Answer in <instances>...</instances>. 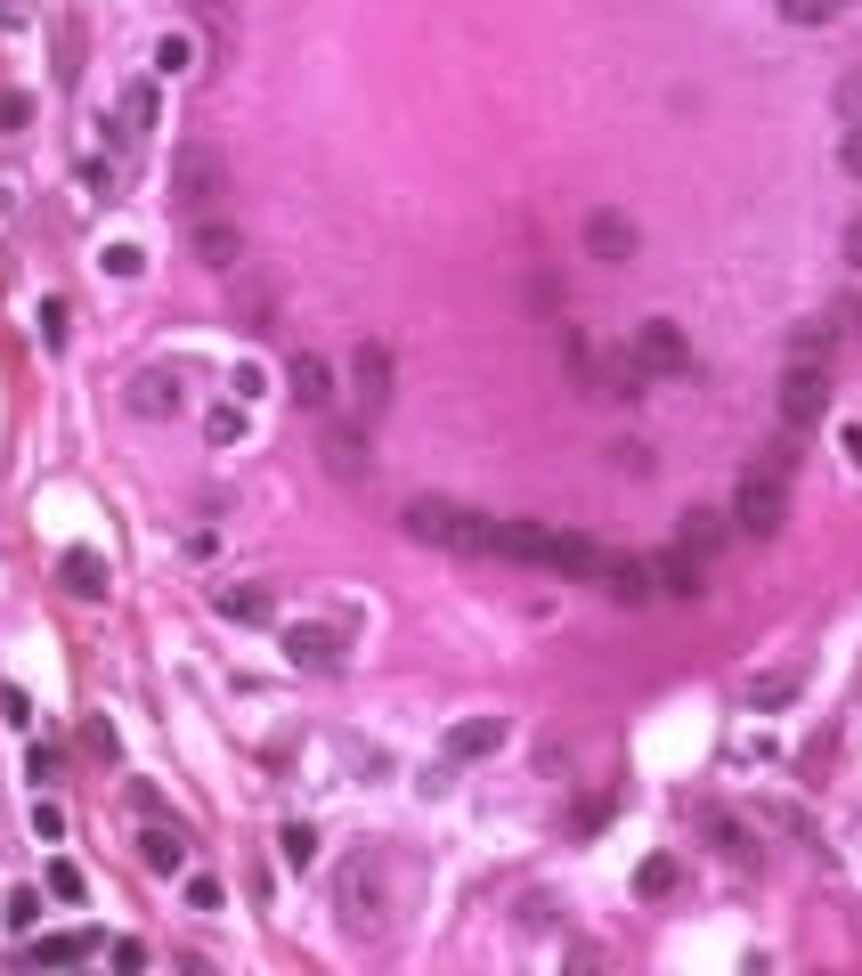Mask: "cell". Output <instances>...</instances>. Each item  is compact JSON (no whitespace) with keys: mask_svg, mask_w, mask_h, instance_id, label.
I'll return each instance as SVG.
<instances>
[{"mask_svg":"<svg viewBox=\"0 0 862 976\" xmlns=\"http://www.w3.org/2000/svg\"><path fill=\"white\" fill-rule=\"evenodd\" d=\"M399 521H407L415 545H440V554H464V562H505V537H513V521L448 505V497H415Z\"/></svg>","mask_w":862,"mask_h":976,"instance_id":"cell-1","label":"cell"},{"mask_svg":"<svg viewBox=\"0 0 862 976\" xmlns=\"http://www.w3.org/2000/svg\"><path fill=\"white\" fill-rule=\"evenodd\" d=\"M171 212L179 220H220L228 212V163L212 139H188L171 155Z\"/></svg>","mask_w":862,"mask_h":976,"instance_id":"cell-2","label":"cell"},{"mask_svg":"<svg viewBox=\"0 0 862 976\" xmlns=\"http://www.w3.org/2000/svg\"><path fill=\"white\" fill-rule=\"evenodd\" d=\"M781 521H789V480L757 464L741 488H732V529H749V537H781Z\"/></svg>","mask_w":862,"mask_h":976,"instance_id":"cell-3","label":"cell"},{"mask_svg":"<svg viewBox=\"0 0 862 976\" xmlns=\"http://www.w3.org/2000/svg\"><path fill=\"white\" fill-rule=\"evenodd\" d=\"M773 407H781V432H814V423H822V407H830V366L789 358V375H781Z\"/></svg>","mask_w":862,"mask_h":976,"instance_id":"cell-4","label":"cell"},{"mask_svg":"<svg viewBox=\"0 0 862 976\" xmlns=\"http://www.w3.org/2000/svg\"><path fill=\"white\" fill-rule=\"evenodd\" d=\"M627 366H643L651 383H659V375H684V366H692V342H684V326H675V318H651V326H635V342H627Z\"/></svg>","mask_w":862,"mask_h":976,"instance_id":"cell-5","label":"cell"},{"mask_svg":"<svg viewBox=\"0 0 862 976\" xmlns=\"http://www.w3.org/2000/svg\"><path fill=\"white\" fill-rule=\"evenodd\" d=\"M350 399H358V415H366V423L391 407V342L366 334V342L350 350Z\"/></svg>","mask_w":862,"mask_h":976,"instance_id":"cell-6","label":"cell"},{"mask_svg":"<svg viewBox=\"0 0 862 976\" xmlns=\"http://www.w3.org/2000/svg\"><path fill=\"white\" fill-rule=\"evenodd\" d=\"M285 399L310 407V415H326V407H334V366H326L318 350H293V366H285Z\"/></svg>","mask_w":862,"mask_h":976,"instance_id":"cell-7","label":"cell"},{"mask_svg":"<svg viewBox=\"0 0 862 976\" xmlns=\"http://www.w3.org/2000/svg\"><path fill=\"white\" fill-rule=\"evenodd\" d=\"M651 586H659V594L700 602V594H708V554H692V545H675V554H651Z\"/></svg>","mask_w":862,"mask_h":976,"instance_id":"cell-8","label":"cell"},{"mask_svg":"<svg viewBox=\"0 0 862 976\" xmlns=\"http://www.w3.org/2000/svg\"><path fill=\"white\" fill-rule=\"evenodd\" d=\"M594 586H602L610 602H651V594H659V586H651V562H643V554H602Z\"/></svg>","mask_w":862,"mask_h":976,"instance_id":"cell-9","label":"cell"},{"mask_svg":"<svg viewBox=\"0 0 862 976\" xmlns=\"http://www.w3.org/2000/svg\"><path fill=\"white\" fill-rule=\"evenodd\" d=\"M285 659H293V667H334V659H342V627L293 619V627H285Z\"/></svg>","mask_w":862,"mask_h":976,"instance_id":"cell-10","label":"cell"},{"mask_svg":"<svg viewBox=\"0 0 862 976\" xmlns=\"http://www.w3.org/2000/svg\"><path fill=\"white\" fill-rule=\"evenodd\" d=\"M692 830L716 846V854H732V863H749V854H757V838H749V822H732L724 806H692Z\"/></svg>","mask_w":862,"mask_h":976,"instance_id":"cell-11","label":"cell"},{"mask_svg":"<svg viewBox=\"0 0 862 976\" xmlns=\"http://www.w3.org/2000/svg\"><path fill=\"white\" fill-rule=\"evenodd\" d=\"M188 236H196V261H204V269H244L236 220H188Z\"/></svg>","mask_w":862,"mask_h":976,"instance_id":"cell-12","label":"cell"},{"mask_svg":"<svg viewBox=\"0 0 862 976\" xmlns=\"http://www.w3.org/2000/svg\"><path fill=\"white\" fill-rule=\"evenodd\" d=\"M57 578H66V594H82V602H106V554H90V545H74V554H57Z\"/></svg>","mask_w":862,"mask_h":976,"instance_id":"cell-13","label":"cell"},{"mask_svg":"<svg viewBox=\"0 0 862 976\" xmlns=\"http://www.w3.org/2000/svg\"><path fill=\"white\" fill-rule=\"evenodd\" d=\"M586 253L594 261H627L635 253V220L627 212H586Z\"/></svg>","mask_w":862,"mask_h":976,"instance_id":"cell-14","label":"cell"},{"mask_svg":"<svg viewBox=\"0 0 862 976\" xmlns=\"http://www.w3.org/2000/svg\"><path fill=\"white\" fill-rule=\"evenodd\" d=\"M212 610H220V619H236V627H269V619H277V594H269V586H228V594H212Z\"/></svg>","mask_w":862,"mask_h":976,"instance_id":"cell-15","label":"cell"},{"mask_svg":"<svg viewBox=\"0 0 862 976\" xmlns=\"http://www.w3.org/2000/svg\"><path fill=\"white\" fill-rule=\"evenodd\" d=\"M488 749H505V716H464L448 732V757H488Z\"/></svg>","mask_w":862,"mask_h":976,"instance_id":"cell-16","label":"cell"},{"mask_svg":"<svg viewBox=\"0 0 862 976\" xmlns=\"http://www.w3.org/2000/svg\"><path fill=\"white\" fill-rule=\"evenodd\" d=\"M171 407H179V375H163V366L131 375V415H171Z\"/></svg>","mask_w":862,"mask_h":976,"instance_id":"cell-17","label":"cell"},{"mask_svg":"<svg viewBox=\"0 0 862 976\" xmlns=\"http://www.w3.org/2000/svg\"><path fill=\"white\" fill-rule=\"evenodd\" d=\"M139 854H147V871H179V863H188V838L163 830V822H147L139 830Z\"/></svg>","mask_w":862,"mask_h":976,"instance_id":"cell-18","label":"cell"},{"mask_svg":"<svg viewBox=\"0 0 862 976\" xmlns=\"http://www.w3.org/2000/svg\"><path fill=\"white\" fill-rule=\"evenodd\" d=\"M90 952H98V936H33V968H74Z\"/></svg>","mask_w":862,"mask_h":976,"instance_id":"cell-19","label":"cell"},{"mask_svg":"<svg viewBox=\"0 0 862 976\" xmlns=\"http://www.w3.org/2000/svg\"><path fill=\"white\" fill-rule=\"evenodd\" d=\"M326 464H334V480H366V472H375V456L358 448V432H326Z\"/></svg>","mask_w":862,"mask_h":976,"instance_id":"cell-20","label":"cell"},{"mask_svg":"<svg viewBox=\"0 0 862 976\" xmlns=\"http://www.w3.org/2000/svg\"><path fill=\"white\" fill-rule=\"evenodd\" d=\"M277 854H285L293 871H301V863H318V830H310V822H285V830H277Z\"/></svg>","mask_w":862,"mask_h":976,"instance_id":"cell-21","label":"cell"},{"mask_svg":"<svg viewBox=\"0 0 862 976\" xmlns=\"http://www.w3.org/2000/svg\"><path fill=\"white\" fill-rule=\"evenodd\" d=\"M773 9H781V25H830L838 0H773Z\"/></svg>","mask_w":862,"mask_h":976,"instance_id":"cell-22","label":"cell"},{"mask_svg":"<svg viewBox=\"0 0 862 976\" xmlns=\"http://www.w3.org/2000/svg\"><path fill=\"white\" fill-rule=\"evenodd\" d=\"M716 537H724V513H684V545H692V554H716Z\"/></svg>","mask_w":862,"mask_h":976,"instance_id":"cell-23","label":"cell"},{"mask_svg":"<svg viewBox=\"0 0 862 976\" xmlns=\"http://www.w3.org/2000/svg\"><path fill=\"white\" fill-rule=\"evenodd\" d=\"M147 122H155V90L139 82L131 98H122V139H139V131H147Z\"/></svg>","mask_w":862,"mask_h":976,"instance_id":"cell-24","label":"cell"},{"mask_svg":"<svg viewBox=\"0 0 862 976\" xmlns=\"http://www.w3.org/2000/svg\"><path fill=\"white\" fill-rule=\"evenodd\" d=\"M789 692H797V667H781V676H757V684H749V700H757V708H781Z\"/></svg>","mask_w":862,"mask_h":976,"instance_id":"cell-25","label":"cell"},{"mask_svg":"<svg viewBox=\"0 0 862 976\" xmlns=\"http://www.w3.org/2000/svg\"><path fill=\"white\" fill-rule=\"evenodd\" d=\"M635 887H643V895H651V903H659V895H667V887H675V863H667V854H651V863H643V871H635Z\"/></svg>","mask_w":862,"mask_h":976,"instance_id":"cell-26","label":"cell"},{"mask_svg":"<svg viewBox=\"0 0 862 976\" xmlns=\"http://www.w3.org/2000/svg\"><path fill=\"white\" fill-rule=\"evenodd\" d=\"M188 57H196V49H188V33H163V41H155V74H179Z\"/></svg>","mask_w":862,"mask_h":976,"instance_id":"cell-27","label":"cell"},{"mask_svg":"<svg viewBox=\"0 0 862 976\" xmlns=\"http://www.w3.org/2000/svg\"><path fill=\"white\" fill-rule=\"evenodd\" d=\"M204 432H212V448L244 440V407H212V423H204Z\"/></svg>","mask_w":862,"mask_h":976,"instance_id":"cell-28","label":"cell"},{"mask_svg":"<svg viewBox=\"0 0 862 976\" xmlns=\"http://www.w3.org/2000/svg\"><path fill=\"white\" fill-rule=\"evenodd\" d=\"M838 114H846V131H862V74L838 82Z\"/></svg>","mask_w":862,"mask_h":976,"instance_id":"cell-29","label":"cell"},{"mask_svg":"<svg viewBox=\"0 0 862 976\" xmlns=\"http://www.w3.org/2000/svg\"><path fill=\"white\" fill-rule=\"evenodd\" d=\"M765 822H773V830H789V838H814V822L797 814V806H765Z\"/></svg>","mask_w":862,"mask_h":976,"instance_id":"cell-30","label":"cell"},{"mask_svg":"<svg viewBox=\"0 0 862 976\" xmlns=\"http://www.w3.org/2000/svg\"><path fill=\"white\" fill-rule=\"evenodd\" d=\"M49 895L74 903V895H82V871H74V863H49Z\"/></svg>","mask_w":862,"mask_h":976,"instance_id":"cell-31","label":"cell"},{"mask_svg":"<svg viewBox=\"0 0 862 976\" xmlns=\"http://www.w3.org/2000/svg\"><path fill=\"white\" fill-rule=\"evenodd\" d=\"M106 269L114 277H139V244H106Z\"/></svg>","mask_w":862,"mask_h":976,"instance_id":"cell-32","label":"cell"},{"mask_svg":"<svg viewBox=\"0 0 862 976\" xmlns=\"http://www.w3.org/2000/svg\"><path fill=\"white\" fill-rule=\"evenodd\" d=\"M41 342H66V301H41Z\"/></svg>","mask_w":862,"mask_h":976,"instance_id":"cell-33","label":"cell"},{"mask_svg":"<svg viewBox=\"0 0 862 976\" xmlns=\"http://www.w3.org/2000/svg\"><path fill=\"white\" fill-rule=\"evenodd\" d=\"M610 464H619V472H651V448H635V440H627V448H610Z\"/></svg>","mask_w":862,"mask_h":976,"instance_id":"cell-34","label":"cell"},{"mask_svg":"<svg viewBox=\"0 0 862 976\" xmlns=\"http://www.w3.org/2000/svg\"><path fill=\"white\" fill-rule=\"evenodd\" d=\"M188 903L196 911H220V879H188Z\"/></svg>","mask_w":862,"mask_h":976,"instance_id":"cell-35","label":"cell"},{"mask_svg":"<svg viewBox=\"0 0 862 976\" xmlns=\"http://www.w3.org/2000/svg\"><path fill=\"white\" fill-rule=\"evenodd\" d=\"M25 114H33V98H17V90H9V98H0V131H17Z\"/></svg>","mask_w":862,"mask_h":976,"instance_id":"cell-36","label":"cell"},{"mask_svg":"<svg viewBox=\"0 0 862 976\" xmlns=\"http://www.w3.org/2000/svg\"><path fill=\"white\" fill-rule=\"evenodd\" d=\"M838 163H846V171L862 179V131H846V139H838Z\"/></svg>","mask_w":862,"mask_h":976,"instance_id":"cell-37","label":"cell"},{"mask_svg":"<svg viewBox=\"0 0 862 976\" xmlns=\"http://www.w3.org/2000/svg\"><path fill=\"white\" fill-rule=\"evenodd\" d=\"M846 261H854V269H862V220H854V228H846Z\"/></svg>","mask_w":862,"mask_h":976,"instance_id":"cell-38","label":"cell"}]
</instances>
